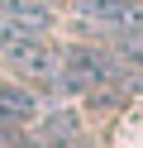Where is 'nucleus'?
<instances>
[{"mask_svg":"<svg viewBox=\"0 0 143 148\" xmlns=\"http://www.w3.org/2000/svg\"><path fill=\"white\" fill-rule=\"evenodd\" d=\"M119 81V62L105 48H91V43H76V48L62 53V67H57L53 86L62 96H86V91H105Z\"/></svg>","mask_w":143,"mask_h":148,"instance_id":"nucleus-1","label":"nucleus"},{"mask_svg":"<svg viewBox=\"0 0 143 148\" xmlns=\"http://www.w3.org/2000/svg\"><path fill=\"white\" fill-rule=\"evenodd\" d=\"M38 119V96L19 81H0V129H24Z\"/></svg>","mask_w":143,"mask_h":148,"instance_id":"nucleus-2","label":"nucleus"},{"mask_svg":"<svg viewBox=\"0 0 143 148\" xmlns=\"http://www.w3.org/2000/svg\"><path fill=\"white\" fill-rule=\"evenodd\" d=\"M0 14L10 24H19L24 34H34V38H43L53 29V10H48L43 0H0Z\"/></svg>","mask_w":143,"mask_h":148,"instance_id":"nucleus-3","label":"nucleus"},{"mask_svg":"<svg viewBox=\"0 0 143 148\" xmlns=\"http://www.w3.org/2000/svg\"><path fill=\"white\" fill-rule=\"evenodd\" d=\"M76 14L81 24H95V29H119L133 14V0H76Z\"/></svg>","mask_w":143,"mask_h":148,"instance_id":"nucleus-4","label":"nucleus"},{"mask_svg":"<svg viewBox=\"0 0 143 148\" xmlns=\"http://www.w3.org/2000/svg\"><path fill=\"white\" fill-rule=\"evenodd\" d=\"M72 138H76V115L72 110H53L43 119V129H38V143L43 148H72Z\"/></svg>","mask_w":143,"mask_h":148,"instance_id":"nucleus-5","label":"nucleus"},{"mask_svg":"<svg viewBox=\"0 0 143 148\" xmlns=\"http://www.w3.org/2000/svg\"><path fill=\"white\" fill-rule=\"evenodd\" d=\"M114 38H119V48H124V58L133 62V67H143V10H133L129 19L114 29Z\"/></svg>","mask_w":143,"mask_h":148,"instance_id":"nucleus-6","label":"nucleus"}]
</instances>
